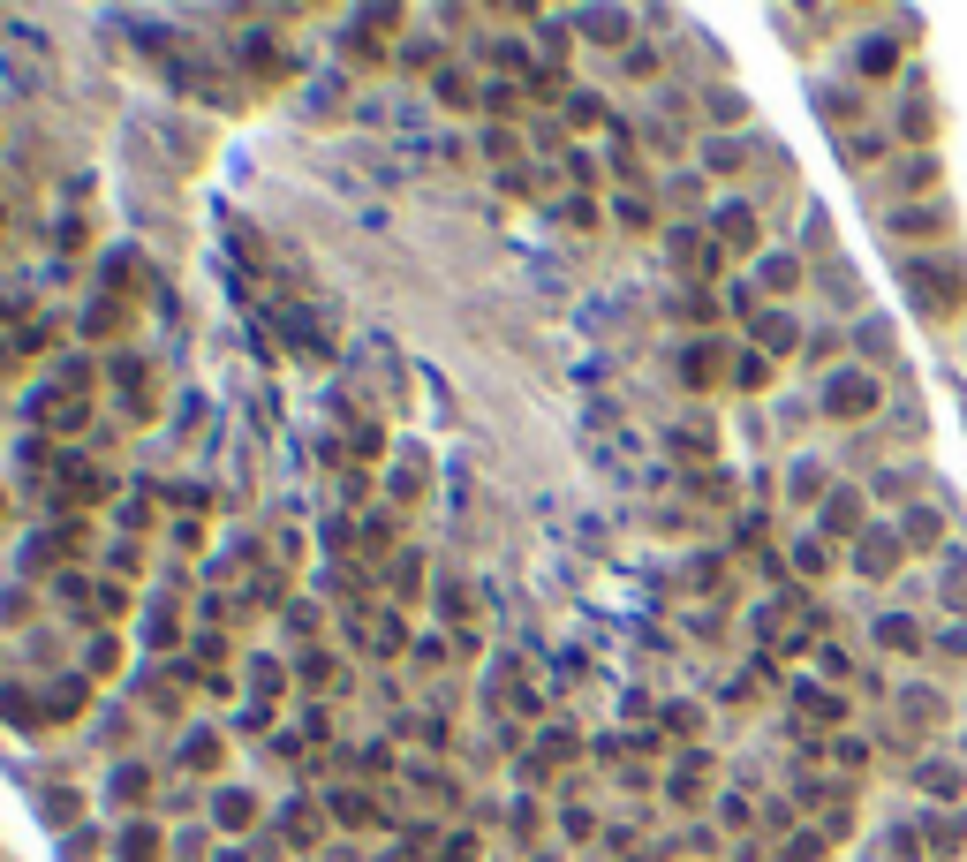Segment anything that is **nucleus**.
I'll return each mask as SVG.
<instances>
[{"mask_svg": "<svg viewBox=\"0 0 967 862\" xmlns=\"http://www.w3.org/2000/svg\"><path fill=\"white\" fill-rule=\"evenodd\" d=\"M877 636H884V643H892V651H915V621H884V628H877Z\"/></svg>", "mask_w": 967, "mask_h": 862, "instance_id": "obj_2", "label": "nucleus"}, {"mask_svg": "<svg viewBox=\"0 0 967 862\" xmlns=\"http://www.w3.org/2000/svg\"><path fill=\"white\" fill-rule=\"evenodd\" d=\"M832 409H839V416L869 409V379H832Z\"/></svg>", "mask_w": 967, "mask_h": 862, "instance_id": "obj_1", "label": "nucleus"}]
</instances>
